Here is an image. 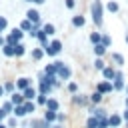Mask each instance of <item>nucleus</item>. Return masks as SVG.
I'll list each match as a JSON object with an SVG mask.
<instances>
[{"label":"nucleus","mask_w":128,"mask_h":128,"mask_svg":"<svg viewBox=\"0 0 128 128\" xmlns=\"http://www.w3.org/2000/svg\"><path fill=\"white\" fill-rule=\"evenodd\" d=\"M94 68L102 72V70L106 68V66H104V58H98V56H96V60H94Z\"/></svg>","instance_id":"c9c22d12"},{"label":"nucleus","mask_w":128,"mask_h":128,"mask_svg":"<svg viewBox=\"0 0 128 128\" xmlns=\"http://www.w3.org/2000/svg\"><path fill=\"white\" fill-rule=\"evenodd\" d=\"M102 44H104L106 48H110V46H112V38H110V34L102 32Z\"/></svg>","instance_id":"f704fd0d"},{"label":"nucleus","mask_w":128,"mask_h":128,"mask_svg":"<svg viewBox=\"0 0 128 128\" xmlns=\"http://www.w3.org/2000/svg\"><path fill=\"white\" fill-rule=\"evenodd\" d=\"M126 44H128V34H126Z\"/></svg>","instance_id":"864d4df0"},{"label":"nucleus","mask_w":128,"mask_h":128,"mask_svg":"<svg viewBox=\"0 0 128 128\" xmlns=\"http://www.w3.org/2000/svg\"><path fill=\"white\" fill-rule=\"evenodd\" d=\"M12 116H16V118H22V116H26L24 104H20V106H14V112H12Z\"/></svg>","instance_id":"393cba45"},{"label":"nucleus","mask_w":128,"mask_h":128,"mask_svg":"<svg viewBox=\"0 0 128 128\" xmlns=\"http://www.w3.org/2000/svg\"><path fill=\"white\" fill-rule=\"evenodd\" d=\"M14 88H16L14 82H6V84H4V90H6V92H14Z\"/></svg>","instance_id":"58836bf2"},{"label":"nucleus","mask_w":128,"mask_h":128,"mask_svg":"<svg viewBox=\"0 0 128 128\" xmlns=\"http://www.w3.org/2000/svg\"><path fill=\"white\" fill-rule=\"evenodd\" d=\"M22 94H24V98H26V100H34V98L38 96V90H36L34 86H28V88H26Z\"/></svg>","instance_id":"f3484780"},{"label":"nucleus","mask_w":128,"mask_h":128,"mask_svg":"<svg viewBox=\"0 0 128 128\" xmlns=\"http://www.w3.org/2000/svg\"><path fill=\"white\" fill-rule=\"evenodd\" d=\"M24 110H26V114H32V112L36 110V104H34L32 100H26V102H24Z\"/></svg>","instance_id":"c756f323"},{"label":"nucleus","mask_w":128,"mask_h":128,"mask_svg":"<svg viewBox=\"0 0 128 128\" xmlns=\"http://www.w3.org/2000/svg\"><path fill=\"white\" fill-rule=\"evenodd\" d=\"M22 36H24V30H20V28H14L8 36H6V44H12V46H16L20 40H22Z\"/></svg>","instance_id":"f03ea898"},{"label":"nucleus","mask_w":128,"mask_h":128,"mask_svg":"<svg viewBox=\"0 0 128 128\" xmlns=\"http://www.w3.org/2000/svg\"><path fill=\"white\" fill-rule=\"evenodd\" d=\"M4 44H6V38H4V36H0V46H4Z\"/></svg>","instance_id":"49530a36"},{"label":"nucleus","mask_w":128,"mask_h":128,"mask_svg":"<svg viewBox=\"0 0 128 128\" xmlns=\"http://www.w3.org/2000/svg\"><path fill=\"white\" fill-rule=\"evenodd\" d=\"M0 128H8V126H6V124H0Z\"/></svg>","instance_id":"3c124183"},{"label":"nucleus","mask_w":128,"mask_h":128,"mask_svg":"<svg viewBox=\"0 0 128 128\" xmlns=\"http://www.w3.org/2000/svg\"><path fill=\"white\" fill-rule=\"evenodd\" d=\"M112 84H114V92H122V90L126 88V84H124V74H122L120 70H116V76H114Z\"/></svg>","instance_id":"20e7f679"},{"label":"nucleus","mask_w":128,"mask_h":128,"mask_svg":"<svg viewBox=\"0 0 128 128\" xmlns=\"http://www.w3.org/2000/svg\"><path fill=\"white\" fill-rule=\"evenodd\" d=\"M34 28H40V26H36V24H34V22H30L28 18H24V20L20 22V30H24V32H28V34H30Z\"/></svg>","instance_id":"9d476101"},{"label":"nucleus","mask_w":128,"mask_h":128,"mask_svg":"<svg viewBox=\"0 0 128 128\" xmlns=\"http://www.w3.org/2000/svg\"><path fill=\"white\" fill-rule=\"evenodd\" d=\"M10 102H12L14 106H20V104H24V102H26V98H24V94H22V92H12Z\"/></svg>","instance_id":"ddd939ff"},{"label":"nucleus","mask_w":128,"mask_h":128,"mask_svg":"<svg viewBox=\"0 0 128 128\" xmlns=\"http://www.w3.org/2000/svg\"><path fill=\"white\" fill-rule=\"evenodd\" d=\"M126 94H128V86H126Z\"/></svg>","instance_id":"5fc2aeb1"},{"label":"nucleus","mask_w":128,"mask_h":128,"mask_svg":"<svg viewBox=\"0 0 128 128\" xmlns=\"http://www.w3.org/2000/svg\"><path fill=\"white\" fill-rule=\"evenodd\" d=\"M44 50H46V54H48V56H56V54H60V52H62V42H60V40H52Z\"/></svg>","instance_id":"7ed1b4c3"},{"label":"nucleus","mask_w":128,"mask_h":128,"mask_svg":"<svg viewBox=\"0 0 128 128\" xmlns=\"http://www.w3.org/2000/svg\"><path fill=\"white\" fill-rule=\"evenodd\" d=\"M30 128H52V124L48 122V120H38V118H34L32 122H30Z\"/></svg>","instance_id":"4468645a"},{"label":"nucleus","mask_w":128,"mask_h":128,"mask_svg":"<svg viewBox=\"0 0 128 128\" xmlns=\"http://www.w3.org/2000/svg\"><path fill=\"white\" fill-rule=\"evenodd\" d=\"M6 26H8V20H6L4 16H0V32H4V30H6Z\"/></svg>","instance_id":"ea45409f"},{"label":"nucleus","mask_w":128,"mask_h":128,"mask_svg":"<svg viewBox=\"0 0 128 128\" xmlns=\"http://www.w3.org/2000/svg\"><path fill=\"white\" fill-rule=\"evenodd\" d=\"M92 116H96V118H104V116H110L104 108H92Z\"/></svg>","instance_id":"bb28decb"},{"label":"nucleus","mask_w":128,"mask_h":128,"mask_svg":"<svg viewBox=\"0 0 128 128\" xmlns=\"http://www.w3.org/2000/svg\"><path fill=\"white\" fill-rule=\"evenodd\" d=\"M68 92H70V94H76V92H78V84H76V82H68Z\"/></svg>","instance_id":"4c0bfd02"},{"label":"nucleus","mask_w":128,"mask_h":128,"mask_svg":"<svg viewBox=\"0 0 128 128\" xmlns=\"http://www.w3.org/2000/svg\"><path fill=\"white\" fill-rule=\"evenodd\" d=\"M16 124H18V118H16V116H12V118L8 120V128H14Z\"/></svg>","instance_id":"a19ab883"},{"label":"nucleus","mask_w":128,"mask_h":128,"mask_svg":"<svg viewBox=\"0 0 128 128\" xmlns=\"http://www.w3.org/2000/svg\"><path fill=\"white\" fill-rule=\"evenodd\" d=\"M44 54H46L44 48H34V50H32V58H34V60H42Z\"/></svg>","instance_id":"b1692460"},{"label":"nucleus","mask_w":128,"mask_h":128,"mask_svg":"<svg viewBox=\"0 0 128 128\" xmlns=\"http://www.w3.org/2000/svg\"><path fill=\"white\" fill-rule=\"evenodd\" d=\"M86 128H98V118H96V116H88Z\"/></svg>","instance_id":"7c9ffc66"},{"label":"nucleus","mask_w":128,"mask_h":128,"mask_svg":"<svg viewBox=\"0 0 128 128\" xmlns=\"http://www.w3.org/2000/svg\"><path fill=\"white\" fill-rule=\"evenodd\" d=\"M4 92H6V90H4V86H0V96H2Z\"/></svg>","instance_id":"09e8293b"},{"label":"nucleus","mask_w":128,"mask_h":128,"mask_svg":"<svg viewBox=\"0 0 128 128\" xmlns=\"http://www.w3.org/2000/svg\"><path fill=\"white\" fill-rule=\"evenodd\" d=\"M60 80H70V76H72V70H70V66H66V64H62L60 68H58V74H56Z\"/></svg>","instance_id":"6e6552de"},{"label":"nucleus","mask_w":128,"mask_h":128,"mask_svg":"<svg viewBox=\"0 0 128 128\" xmlns=\"http://www.w3.org/2000/svg\"><path fill=\"white\" fill-rule=\"evenodd\" d=\"M26 2H32V0H26Z\"/></svg>","instance_id":"6e6d98bb"},{"label":"nucleus","mask_w":128,"mask_h":128,"mask_svg":"<svg viewBox=\"0 0 128 128\" xmlns=\"http://www.w3.org/2000/svg\"><path fill=\"white\" fill-rule=\"evenodd\" d=\"M108 122H110V128H120V124L124 122V118H122L120 112H112L108 116Z\"/></svg>","instance_id":"0eeeda50"},{"label":"nucleus","mask_w":128,"mask_h":128,"mask_svg":"<svg viewBox=\"0 0 128 128\" xmlns=\"http://www.w3.org/2000/svg\"><path fill=\"white\" fill-rule=\"evenodd\" d=\"M42 30H44L48 36H54V34H56V28H54V24H44V26H42Z\"/></svg>","instance_id":"2f4dec72"},{"label":"nucleus","mask_w":128,"mask_h":128,"mask_svg":"<svg viewBox=\"0 0 128 128\" xmlns=\"http://www.w3.org/2000/svg\"><path fill=\"white\" fill-rule=\"evenodd\" d=\"M2 52H4V56H16V50H14L12 44H4L2 46Z\"/></svg>","instance_id":"5701e85b"},{"label":"nucleus","mask_w":128,"mask_h":128,"mask_svg":"<svg viewBox=\"0 0 128 128\" xmlns=\"http://www.w3.org/2000/svg\"><path fill=\"white\" fill-rule=\"evenodd\" d=\"M52 128H62V126L60 124H52Z\"/></svg>","instance_id":"8fccbe9b"},{"label":"nucleus","mask_w":128,"mask_h":128,"mask_svg":"<svg viewBox=\"0 0 128 128\" xmlns=\"http://www.w3.org/2000/svg\"><path fill=\"white\" fill-rule=\"evenodd\" d=\"M32 2H34V4H44L46 0H32Z\"/></svg>","instance_id":"de8ad7c7"},{"label":"nucleus","mask_w":128,"mask_h":128,"mask_svg":"<svg viewBox=\"0 0 128 128\" xmlns=\"http://www.w3.org/2000/svg\"><path fill=\"white\" fill-rule=\"evenodd\" d=\"M52 88H54V86H52L50 82H46V80L40 78V84H38V92H40V94H50Z\"/></svg>","instance_id":"f8f14e48"},{"label":"nucleus","mask_w":128,"mask_h":128,"mask_svg":"<svg viewBox=\"0 0 128 128\" xmlns=\"http://www.w3.org/2000/svg\"><path fill=\"white\" fill-rule=\"evenodd\" d=\"M86 24V18L82 16V14H76V16H72V26L74 28H82Z\"/></svg>","instance_id":"2eb2a0df"},{"label":"nucleus","mask_w":128,"mask_h":128,"mask_svg":"<svg viewBox=\"0 0 128 128\" xmlns=\"http://www.w3.org/2000/svg\"><path fill=\"white\" fill-rule=\"evenodd\" d=\"M28 86H32V80H30V78L22 76V78H18V80H16V88H18V90H22V92H24Z\"/></svg>","instance_id":"9b49d317"},{"label":"nucleus","mask_w":128,"mask_h":128,"mask_svg":"<svg viewBox=\"0 0 128 128\" xmlns=\"http://www.w3.org/2000/svg\"><path fill=\"white\" fill-rule=\"evenodd\" d=\"M96 90L100 94H108V92H114V84H112V80H102L96 84Z\"/></svg>","instance_id":"39448f33"},{"label":"nucleus","mask_w":128,"mask_h":128,"mask_svg":"<svg viewBox=\"0 0 128 128\" xmlns=\"http://www.w3.org/2000/svg\"><path fill=\"white\" fill-rule=\"evenodd\" d=\"M4 118H6V112L0 108V124H2V120H4Z\"/></svg>","instance_id":"c03bdc74"},{"label":"nucleus","mask_w":128,"mask_h":128,"mask_svg":"<svg viewBox=\"0 0 128 128\" xmlns=\"http://www.w3.org/2000/svg\"><path fill=\"white\" fill-rule=\"evenodd\" d=\"M0 108H2V110H4V112H6V116H8V114H12V112H14V104H12V102H10V100H8V102H4V104H2V106H0Z\"/></svg>","instance_id":"c85d7f7f"},{"label":"nucleus","mask_w":128,"mask_h":128,"mask_svg":"<svg viewBox=\"0 0 128 128\" xmlns=\"http://www.w3.org/2000/svg\"><path fill=\"white\" fill-rule=\"evenodd\" d=\"M102 96H104V94H100L98 90H94V92L90 94V104H100V102H102Z\"/></svg>","instance_id":"4be33fe9"},{"label":"nucleus","mask_w":128,"mask_h":128,"mask_svg":"<svg viewBox=\"0 0 128 128\" xmlns=\"http://www.w3.org/2000/svg\"><path fill=\"white\" fill-rule=\"evenodd\" d=\"M102 76H104V80H114V76H116L114 66H106V68L102 70Z\"/></svg>","instance_id":"dca6fc26"},{"label":"nucleus","mask_w":128,"mask_h":128,"mask_svg":"<svg viewBox=\"0 0 128 128\" xmlns=\"http://www.w3.org/2000/svg\"><path fill=\"white\" fill-rule=\"evenodd\" d=\"M90 14H92V22L96 24V28H102L104 26V6H102L100 0H92Z\"/></svg>","instance_id":"f257e3e1"},{"label":"nucleus","mask_w":128,"mask_h":128,"mask_svg":"<svg viewBox=\"0 0 128 128\" xmlns=\"http://www.w3.org/2000/svg\"><path fill=\"white\" fill-rule=\"evenodd\" d=\"M122 118H124V122H128V108H124V112H122Z\"/></svg>","instance_id":"37998d69"},{"label":"nucleus","mask_w":128,"mask_h":128,"mask_svg":"<svg viewBox=\"0 0 128 128\" xmlns=\"http://www.w3.org/2000/svg\"><path fill=\"white\" fill-rule=\"evenodd\" d=\"M64 118H66V116H64L62 112H58V122H64Z\"/></svg>","instance_id":"a18cd8bd"},{"label":"nucleus","mask_w":128,"mask_h":128,"mask_svg":"<svg viewBox=\"0 0 128 128\" xmlns=\"http://www.w3.org/2000/svg\"><path fill=\"white\" fill-rule=\"evenodd\" d=\"M44 120H48L50 124H54V122L58 120V112H54V110H46V112H44Z\"/></svg>","instance_id":"6ab92c4d"},{"label":"nucleus","mask_w":128,"mask_h":128,"mask_svg":"<svg viewBox=\"0 0 128 128\" xmlns=\"http://www.w3.org/2000/svg\"><path fill=\"white\" fill-rule=\"evenodd\" d=\"M106 10L112 12V14H116V12L120 10V4H118L116 0H110V2H106Z\"/></svg>","instance_id":"aec40b11"},{"label":"nucleus","mask_w":128,"mask_h":128,"mask_svg":"<svg viewBox=\"0 0 128 128\" xmlns=\"http://www.w3.org/2000/svg\"><path fill=\"white\" fill-rule=\"evenodd\" d=\"M126 128H128V122H126Z\"/></svg>","instance_id":"4d7b16f0"},{"label":"nucleus","mask_w":128,"mask_h":128,"mask_svg":"<svg viewBox=\"0 0 128 128\" xmlns=\"http://www.w3.org/2000/svg\"><path fill=\"white\" fill-rule=\"evenodd\" d=\"M124 104H126V108H128V96H126V102H124Z\"/></svg>","instance_id":"603ef678"},{"label":"nucleus","mask_w":128,"mask_h":128,"mask_svg":"<svg viewBox=\"0 0 128 128\" xmlns=\"http://www.w3.org/2000/svg\"><path fill=\"white\" fill-rule=\"evenodd\" d=\"M112 60H114L116 66H122V64H124V56H122L120 52H112Z\"/></svg>","instance_id":"a878e982"},{"label":"nucleus","mask_w":128,"mask_h":128,"mask_svg":"<svg viewBox=\"0 0 128 128\" xmlns=\"http://www.w3.org/2000/svg\"><path fill=\"white\" fill-rule=\"evenodd\" d=\"M72 102H74L76 106H88V104H90V96H88V94H78V92H76V94L72 96Z\"/></svg>","instance_id":"423d86ee"},{"label":"nucleus","mask_w":128,"mask_h":128,"mask_svg":"<svg viewBox=\"0 0 128 128\" xmlns=\"http://www.w3.org/2000/svg\"><path fill=\"white\" fill-rule=\"evenodd\" d=\"M64 4H66V8H70V10H72V8L76 6V0H64Z\"/></svg>","instance_id":"79ce46f5"},{"label":"nucleus","mask_w":128,"mask_h":128,"mask_svg":"<svg viewBox=\"0 0 128 128\" xmlns=\"http://www.w3.org/2000/svg\"><path fill=\"white\" fill-rule=\"evenodd\" d=\"M92 50H94V54H96L98 58H102V56L106 54V50H108V48H106V46L100 42V44H94V46H92Z\"/></svg>","instance_id":"a211bd4d"},{"label":"nucleus","mask_w":128,"mask_h":128,"mask_svg":"<svg viewBox=\"0 0 128 128\" xmlns=\"http://www.w3.org/2000/svg\"><path fill=\"white\" fill-rule=\"evenodd\" d=\"M90 42L92 44H100L102 42V32H92L90 34Z\"/></svg>","instance_id":"cd10ccee"},{"label":"nucleus","mask_w":128,"mask_h":128,"mask_svg":"<svg viewBox=\"0 0 128 128\" xmlns=\"http://www.w3.org/2000/svg\"><path fill=\"white\" fill-rule=\"evenodd\" d=\"M46 102H48V94H40V92H38V96H36V104L46 106Z\"/></svg>","instance_id":"72a5a7b5"},{"label":"nucleus","mask_w":128,"mask_h":128,"mask_svg":"<svg viewBox=\"0 0 128 128\" xmlns=\"http://www.w3.org/2000/svg\"><path fill=\"white\" fill-rule=\"evenodd\" d=\"M98 128H110L108 116H104V118H98Z\"/></svg>","instance_id":"e433bc0d"},{"label":"nucleus","mask_w":128,"mask_h":128,"mask_svg":"<svg viewBox=\"0 0 128 128\" xmlns=\"http://www.w3.org/2000/svg\"><path fill=\"white\" fill-rule=\"evenodd\" d=\"M14 50H16V56H24V54H26V46H24L22 42H18V44L14 46Z\"/></svg>","instance_id":"473e14b6"},{"label":"nucleus","mask_w":128,"mask_h":128,"mask_svg":"<svg viewBox=\"0 0 128 128\" xmlns=\"http://www.w3.org/2000/svg\"><path fill=\"white\" fill-rule=\"evenodd\" d=\"M26 18H28L30 22H34L36 26H40V12H38L36 8H30V10L26 12Z\"/></svg>","instance_id":"1a4fd4ad"},{"label":"nucleus","mask_w":128,"mask_h":128,"mask_svg":"<svg viewBox=\"0 0 128 128\" xmlns=\"http://www.w3.org/2000/svg\"><path fill=\"white\" fill-rule=\"evenodd\" d=\"M58 108H60L58 100H56V98H48V102H46V110H54V112H58Z\"/></svg>","instance_id":"412c9836"}]
</instances>
